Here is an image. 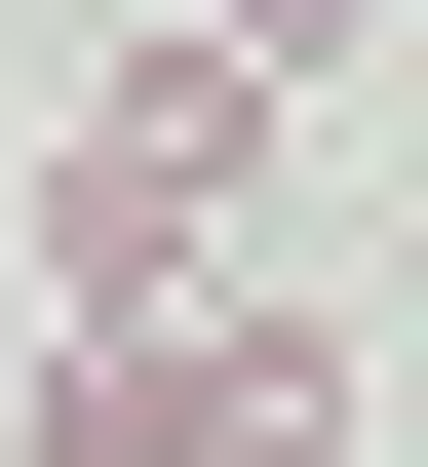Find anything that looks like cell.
Segmentation results:
<instances>
[{
	"instance_id": "cell-2",
	"label": "cell",
	"mask_w": 428,
	"mask_h": 467,
	"mask_svg": "<svg viewBox=\"0 0 428 467\" xmlns=\"http://www.w3.org/2000/svg\"><path fill=\"white\" fill-rule=\"evenodd\" d=\"M156 467H350V350L312 312H195V350H156Z\"/></svg>"
},
{
	"instance_id": "cell-1",
	"label": "cell",
	"mask_w": 428,
	"mask_h": 467,
	"mask_svg": "<svg viewBox=\"0 0 428 467\" xmlns=\"http://www.w3.org/2000/svg\"><path fill=\"white\" fill-rule=\"evenodd\" d=\"M234 195H273V39H195V0H156V39L78 78V156H39L78 350H195V234H234Z\"/></svg>"
}]
</instances>
